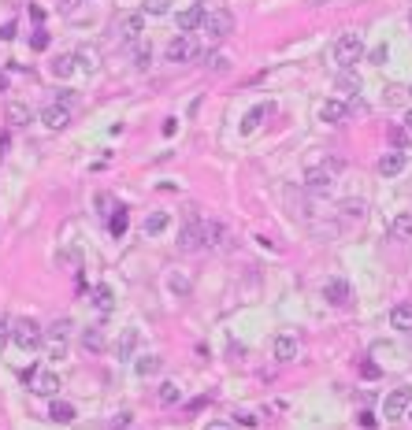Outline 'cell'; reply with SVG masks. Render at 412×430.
<instances>
[{
  "label": "cell",
  "instance_id": "16",
  "mask_svg": "<svg viewBox=\"0 0 412 430\" xmlns=\"http://www.w3.org/2000/svg\"><path fill=\"white\" fill-rule=\"evenodd\" d=\"M297 353H301V345H297L294 334H279V337H275V360H279V363L297 360Z\"/></svg>",
  "mask_w": 412,
  "mask_h": 430
},
{
  "label": "cell",
  "instance_id": "25",
  "mask_svg": "<svg viewBox=\"0 0 412 430\" xmlns=\"http://www.w3.org/2000/svg\"><path fill=\"white\" fill-rule=\"evenodd\" d=\"M168 289H171V294H175V297H190V289H194V282H190V278H186V274H182V271H171V274H168Z\"/></svg>",
  "mask_w": 412,
  "mask_h": 430
},
{
  "label": "cell",
  "instance_id": "39",
  "mask_svg": "<svg viewBox=\"0 0 412 430\" xmlns=\"http://www.w3.org/2000/svg\"><path fill=\"white\" fill-rule=\"evenodd\" d=\"M234 423H242V427H256L260 419H256L253 411H234Z\"/></svg>",
  "mask_w": 412,
  "mask_h": 430
},
{
  "label": "cell",
  "instance_id": "56",
  "mask_svg": "<svg viewBox=\"0 0 412 430\" xmlns=\"http://www.w3.org/2000/svg\"><path fill=\"white\" fill-rule=\"evenodd\" d=\"M409 93H412V89H409Z\"/></svg>",
  "mask_w": 412,
  "mask_h": 430
},
{
  "label": "cell",
  "instance_id": "13",
  "mask_svg": "<svg viewBox=\"0 0 412 430\" xmlns=\"http://www.w3.org/2000/svg\"><path fill=\"white\" fill-rule=\"evenodd\" d=\"M41 123L49 126V130H67V123H71V108L67 104H49V108H41Z\"/></svg>",
  "mask_w": 412,
  "mask_h": 430
},
{
  "label": "cell",
  "instance_id": "12",
  "mask_svg": "<svg viewBox=\"0 0 412 430\" xmlns=\"http://www.w3.org/2000/svg\"><path fill=\"white\" fill-rule=\"evenodd\" d=\"M271 115H275V104H271V100H264V104L249 108V112H245V119H242V134H256Z\"/></svg>",
  "mask_w": 412,
  "mask_h": 430
},
{
  "label": "cell",
  "instance_id": "1",
  "mask_svg": "<svg viewBox=\"0 0 412 430\" xmlns=\"http://www.w3.org/2000/svg\"><path fill=\"white\" fill-rule=\"evenodd\" d=\"M23 379H26V386H30V393H38V397H56L63 390L60 374L52 368H30V371H23Z\"/></svg>",
  "mask_w": 412,
  "mask_h": 430
},
{
  "label": "cell",
  "instance_id": "40",
  "mask_svg": "<svg viewBox=\"0 0 412 430\" xmlns=\"http://www.w3.org/2000/svg\"><path fill=\"white\" fill-rule=\"evenodd\" d=\"M15 34H19V26H15V23H0V41H12Z\"/></svg>",
  "mask_w": 412,
  "mask_h": 430
},
{
  "label": "cell",
  "instance_id": "7",
  "mask_svg": "<svg viewBox=\"0 0 412 430\" xmlns=\"http://www.w3.org/2000/svg\"><path fill=\"white\" fill-rule=\"evenodd\" d=\"M179 249H182V252L205 249V223H201V219H190V223L179 230Z\"/></svg>",
  "mask_w": 412,
  "mask_h": 430
},
{
  "label": "cell",
  "instance_id": "37",
  "mask_svg": "<svg viewBox=\"0 0 412 430\" xmlns=\"http://www.w3.org/2000/svg\"><path fill=\"white\" fill-rule=\"evenodd\" d=\"M30 45H34V52H45V49H49V34H45V30H34Z\"/></svg>",
  "mask_w": 412,
  "mask_h": 430
},
{
  "label": "cell",
  "instance_id": "9",
  "mask_svg": "<svg viewBox=\"0 0 412 430\" xmlns=\"http://www.w3.org/2000/svg\"><path fill=\"white\" fill-rule=\"evenodd\" d=\"M323 300H327V304H334V308H345L353 300L350 282H345V278H327L323 282Z\"/></svg>",
  "mask_w": 412,
  "mask_h": 430
},
{
  "label": "cell",
  "instance_id": "50",
  "mask_svg": "<svg viewBox=\"0 0 412 430\" xmlns=\"http://www.w3.org/2000/svg\"><path fill=\"white\" fill-rule=\"evenodd\" d=\"M60 8L63 12H75V0H60Z\"/></svg>",
  "mask_w": 412,
  "mask_h": 430
},
{
  "label": "cell",
  "instance_id": "2",
  "mask_svg": "<svg viewBox=\"0 0 412 430\" xmlns=\"http://www.w3.org/2000/svg\"><path fill=\"white\" fill-rule=\"evenodd\" d=\"M364 60V38L360 34H342V38L334 41V63L342 71H350L353 63Z\"/></svg>",
  "mask_w": 412,
  "mask_h": 430
},
{
  "label": "cell",
  "instance_id": "28",
  "mask_svg": "<svg viewBox=\"0 0 412 430\" xmlns=\"http://www.w3.org/2000/svg\"><path fill=\"white\" fill-rule=\"evenodd\" d=\"M75 71H78L75 56H56V60H52V75H56V78H71Z\"/></svg>",
  "mask_w": 412,
  "mask_h": 430
},
{
  "label": "cell",
  "instance_id": "14",
  "mask_svg": "<svg viewBox=\"0 0 412 430\" xmlns=\"http://www.w3.org/2000/svg\"><path fill=\"white\" fill-rule=\"evenodd\" d=\"M137 345H141V334H137V326H126V331L119 334V342H115V360H134Z\"/></svg>",
  "mask_w": 412,
  "mask_h": 430
},
{
  "label": "cell",
  "instance_id": "6",
  "mask_svg": "<svg viewBox=\"0 0 412 430\" xmlns=\"http://www.w3.org/2000/svg\"><path fill=\"white\" fill-rule=\"evenodd\" d=\"M412 408V390L409 386H398L387 393V401H382V416L387 419H405Z\"/></svg>",
  "mask_w": 412,
  "mask_h": 430
},
{
  "label": "cell",
  "instance_id": "29",
  "mask_svg": "<svg viewBox=\"0 0 412 430\" xmlns=\"http://www.w3.org/2000/svg\"><path fill=\"white\" fill-rule=\"evenodd\" d=\"M157 401L160 405H179L182 401V390H179V382H163L160 393H157Z\"/></svg>",
  "mask_w": 412,
  "mask_h": 430
},
{
  "label": "cell",
  "instance_id": "3",
  "mask_svg": "<svg viewBox=\"0 0 412 430\" xmlns=\"http://www.w3.org/2000/svg\"><path fill=\"white\" fill-rule=\"evenodd\" d=\"M12 342L19 345L23 353H34V349H41L45 331L38 326V319H15L12 323Z\"/></svg>",
  "mask_w": 412,
  "mask_h": 430
},
{
  "label": "cell",
  "instance_id": "8",
  "mask_svg": "<svg viewBox=\"0 0 412 430\" xmlns=\"http://www.w3.org/2000/svg\"><path fill=\"white\" fill-rule=\"evenodd\" d=\"M201 52V45L190 38V34H179V38H171L168 45V63H186V60H194Z\"/></svg>",
  "mask_w": 412,
  "mask_h": 430
},
{
  "label": "cell",
  "instance_id": "18",
  "mask_svg": "<svg viewBox=\"0 0 412 430\" xmlns=\"http://www.w3.org/2000/svg\"><path fill=\"white\" fill-rule=\"evenodd\" d=\"M126 226H130V212H126V208H115V212L108 215V234L119 241V237L126 234Z\"/></svg>",
  "mask_w": 412,
  "mask_h": 430
},
{
  "label": "cell",
  "instance_id": "51",
  "mask_svg": "<svg viewBox=\"0 0 412 430\" xmlns=\"http://www.w3.org/2000/svg\"><path fill=\"white\" fill-rule=\"evenodd\" d=\"M4 149H8V134H0V156H4Z\"/></svg>",
  "mask_w": 412,
  "mask_h": 430
},
{
  "label": "cell",
  "instance_id": "38",
  "mask_svg": "<svg viewBox=\"0 0 412 430\" xmlns=\"http://www.w3.org/2000/svg\"><path fill=\"white\" fill-rule=\"evenodd\" d=\"M360 374H364V379H379L382 368H379V363H371V360H364V363H360Z\"/></svg>",
  "mask_w": 412,
  "mask_h": 430
},
{
  "label": "cell",
  "instance_id": "31",
  "mask_svg": "<svg viewBox=\"0 0 412 430\" xmlns=\"http://www.w3.org/2000/svg\"><path fill=\"white\" fill-rule=\"evenodd\" d=\"M93 304L100 312H112V286H97L93 289Z\"/></svg>",
  "mask_w": 412,
  "mask_h": 430
},
{
  "label": "cell",
  "instance_id": "4",
  "mask_svg": "<svg viewBox=\"0 0 412 430\" xmlns=\"http://www.w3.org/2000/svg\"><path fill=\"white\" fill-rule=\"evenodd\" d=\"M201 34H205L208 41H223L227 34H234V15L227 12V8L208 12V15H205V26H201Z\"/></svg>",
  "mask_w": 412,
  "mask_h": 430
},
{
  "label": "cell",
  "instance_id": "46",
  "mask_svg": "<svg viewBox=\"0 0 412 430\" xmlns=\"http://www.w3.org/2000/svg\"><path fill=\"white\" fill-rule=\"evenodd\" d=\"M60 104H75V89H60Z\"/></svg>",
  "mask_w": 412,
  "mask_h": 430
},
{
  "label": "cell",
  "instance_id": "32",
  "mask_svg": "<svg viewBox=\"0 0 412 430\" xmlns=\"http://www.w3.org/2000/svg\"><path fill=\"white\" fill-rule=\"evenodd\" d=\"M75 63H78L82 71H97V52L93 49H78L75 52Z\"/></svg>",
  "mask_w": 412,
  "mask_h": 430
},
{
  "label": "cell",
  "instance_id": "30",
  "mask_svg": "<svg viewBox=\"0 0 412 430\" xmlns=\"http://www.w3.org/2000/svg\"><path fill=\"white\" fill-rule=\"evenodd\" d=\"M152 63V49H149V41H134V67H149Z\"/></svg>",
  "mask_w": 412,
  "mask_h": 430
},
{
  "label": "cell",
  "instance_id": "53",
  "mask_svg": "<svg viewBox=\"0 0 412 430\" xmlns=\"http://www.w3.org/2000/svg\"><path fill=\"white\" fill-rule=\"evenodd\" d=\"M405 130H409V134H412V112H409V115H405Z\"/></svg>",
  "mask_w": 412,
  "mask_h": 430
},
{
  "label": "cell",
  "instance_id": "41",
  "mask_svg": "<svg viewBox=\"0 0 412 430\" xmlns=\"http://www.w3.org/2000/svg\"><path fill=\"white\" fill-rule=\"evenodd\" d=\"M356 423H360L364 430H375V423H379V419H375L371 411H360V416H356Z\"/></svg>",
  "mask_w": 412,
  "mask_h": 430
},
{
  "label": "cell",
  "instance_id": "42",
  "mask_svg": "<svg viewBox=\"0 0 412 430\" xmlns=\"http://www.w3.org/2000/svg\"><path fill=\"white\" fill-rule=\"evenodd\" d=\"M12 342V326L4 323V319H0V353H4V345Z\"/></svg>",
  "mask_w": 412,
  "mask_h": 430
},
{
  "label": "cell",
  "instance_id": "26",
  "mask_svg": "<svg viewBox=\"0 0 412 430\" xmlns=\"http://www.w3.org/2000/svg\"><path fill=\"white\" fill-rule=\"evenodd\" d=\"M49 419H56V423H71V419H75V405H67V401H56V397H52Z\"/></svg>",
  "mask_w": 412,
  "mask_h": 430
},
{
  "label": "cell",
  "instance_id": "35",
  "mask_svg": "<svg viewBox=\"0 0 412 430\" xmlns=\"http://www.w3.org/2000/svg\"><path fill=\"white\" fill-rule=\"evenodd\" d=\"M171 0H145V15H168Z\"/></svg>",
  "mask_w": 412,
  "mask_h": 430
},
{
  "label": "cell",
  "instance_id": "34",
  "mask_svg": "<svg viewBox=\"0 0 412 430\" xmlns=\"http://www.w3.org/2000/svg\"><path fill=\"white\" fill-rule=\"evenodd\" d=\"M93 204H97L100 215H112V212H115V200H112V193H104V189H100V193L93 197Z\"/></svg>",
  "mask_w": 412,
  "mask_h": 430
},
{
  "label": "cell",
  "instance_id": "11",
  "mask_svg": "<svg viewBox=\"0 0 412 430\" xmlns=\"http://www.w3.org/2000/svg\"><path fill=\"white\" fill-rule=\"evenodd\" d=\"M141 30H145V12H130V15H123L119 19V26H115V34L123 41H141Z\"/></svg>",
  "mask_w": 412,
  "mask_h": 430
},
{
  "label": "cell",
  "instance_id": "22",
  "mask_svg": "<svg viewBox=\"0 0 412 430\" xmlns=\"http://www.w3.org/2000/svg\"><path fill=\"white\" fill-rule=\"evenodd\" d=\"M8 123H12V126H26V123H34V112L26 104H19V100H12V104H8Z\"/></svg>",
  "mask_w": 412,
  "mask_h": 430
},
{
  "label": "cell",
  "instance_id": "48",
  "mask_svg": "<svg viewBox=\"0 0 412 430\" xmlns=\"http://www.w3.org/2000/svg\"><path fill=\"white\" fill-rule=\"evenodd\" d=\"M205 430H234V423H227V419H216V423H208Z\"/></svg>",
  "mask_w": 412,
  "mask_h": 430
},
{
  "label": "cell",
  "instance_id": "17",
  "mask_svg": "<svg viewBox=\"0 0 412 430\" xmlns=\"http://www.w3.org/2000/svg\"><path fill=\"white\" fill-rule=\"evenodd\" d=\"M405 163H409L405 152H382V160H379V175H382V178H398L401 171H405Z\"/></svg>",
  "mask_w": 412,
  "mask_h": 430
},
{
  "label": "cell",
  "instance_id": "45",
  "mask_svg": "<svg viewBox=\"0 0 412 430\" xmlns=\"http://www.w3.org/2000/svg\"><path fill=\"white\" fill-rule=\"evenodd\" d=\"M208 405H212V397H208V393H205V397L190 401V411H201V408H208Z\"/></svg>",
  "mask_w": 412,
  "mask_h": 430
},
{
  "label": "cell",
  "instance_id": "23",
  "mask_svg": "<svg viewBox=\"0 0 412 430\" xmlns=\"http://www.w3.org/2000/svg\"><path fill=\"white\" fill-rule=\"evenodd\" d=\"M390 230H393V237H401V241H412V212H401V215H393Z\"/></svg>",
  "mask_w": 412,
  "mask_h": 430
},
{
  "label": "cell",
  "instance_id": "44",
  "mask_svg": "<svg viewBox=\"0 0 412 430\" xmlns=\"http://www.w3.org/2000/svg\"><path fill=\"white\" fill-rule=\"evenodd\" d=\"M405 134H409L405 126H393V130H390V141H393V145H405Z\"/></svg>",
  "mask_w": 412,
  "mask_h": 430
},
{
  "label": "cell",
  "instance_id": "19",
  "mask_svg": "<svg viewBox=\"0 0 412 430\" xmlns=\"http://www.w3.org/2000/svg\"><path fill=\"white\" fill-rule=\"evenodd\" d=\"M390 323H393V331H412V304L409 300L390 308Z\"/></svg>",
  "mask_w": 412,
  "mask_h": 430
},
{
  "label": "cell",
  "instance_id": "47",
  "mask_svg": "<svg viewBox=\"0 0 412 430\" xmlns=\"http://www.w3.org/2000/svg\"><path fill=\"white\" fill-rule=\"evenodd\" d=\"M371 63H387V45H379V49L371 52Z\"/></svg>",
  "mask_w": 412,
  "mask_h": 430
},
{
  "label": "cell",
  "instance_id": "36",
  "mask_svg": "<svg viewBox=\"0 0 412 430\" xmlns=\"http://www.w3.org/2000/svg\"><path fill=\"white\" fill-rule=\"evenodd\" d=\"M67 356V337H52V345H49V360H63Z\"/></svg>",
  "mask_w": 412,
  "mask_h": 430
},
{
  "label": "cell",
  "instance_id": "21",
  "mask_svg": "<svg viewBox=\"0 0 412 430\" xmlns=\"http://www.w3.org/2000/svg\"><path fill=\"white\" fill-rule=\"evenodd\" d=\"M223 237H227V226L216 223V219H205V245H208V249H219Z\"/></svg>",
  "mask_w": 412,
  "mask_h": 430
},
{
  "label": "cell",
  "instance_id": "24",
  "mask_svg": "<svg viewBox=\"0 0 412 430\" xmlns=\"http://www.w3.org/2000/svg\"><path fill=\"white\" fill-rule=\"evenodd\" d=\"M104 334L97 331V326H86V331H82V349H89V353H104Z\"/></svg>",
  "mask_w": 412,
  "mask_h": 430
},
{
  "label": "cell",
  "instance_id": "54",
  "mask_svg": "<svg viewBox=\"0 0 412 430\" xmlns=\"http://www.w3.org/2000/svg\"><path fill=\"white\" fill-rule=\"evenodd\" d=\"M409 419H412V408H409Z\"/></svg>",
  "mask_w": 412,
  "mask_h": 430
},
{
  "label": "cell",
  "instance_id": "27",
  "mask_svg": "<svg viewBox=\"0 0 412 430\" xmlns=\"http://www.w3.org/2000/svg\"><path fill=\"white\" fill-rule=\"evenodd\" d=\"M168 223H171V215H168V212H152L149 219H145V234H149V237H157V234L168 230Z\"/></svg>",
  "mask_w": 412,
  "mask_h": 430
},
{
  "label": "cell",
  "instance_id": "15",
  "mask_svg": "<svg viewBox=\"0 0 412 430\" xmlns=\"http://www.w3.org/2000/svg\"><path fill=\"white\" fill-rule=\"evenodd\" d=\"M319 119H323V123H345V119H350V104H345V100H338V97H331V100H323V104H319Z\"/></svg>",
  "mask_w": 412,
  "mask_h": 430
},
{
  "label": "cell",
  "instance_id": "5",
  "mask_svg": "<svg viewBox=\"0 0 412 430\" xmlns=\"http://www.w3.org/2000/svg\"><path fill=\"white\" fill-rule=\"evenodd\" d=\"M334 171H342V160H327V167H308L305 171V186L312 189V193H331Z\"/></svg>",
  "mask_w": 412,
  "mask_h": 430
},
{
  "label": "cell",
  "instance_id": "52",
  "mask_svg": "<svg viewBox=\"0 0 412 430\" xmlns=\"http://www.w3.org/2000/svg\"><path fill=\"white\" fill-rule=\"evenodd\" d=\"M0 93H8V78L4 75H0Z\"/></svg>",
  "mask_w": 412,
  "mask_h": 430
},
{
  "label": "cell",
  "instance_id": "55",
  "mask_svg": "<svg viewBox=\"0 0 412 430\" xmlns=\"http://www.w3.org/2000/svg\"><path fill=\"white\" fill-rule=\"evenodd\" d=\"M115 430H126V427H115Z\"/></svg>",
  "mask_w": 412,
  "mask_h": 430
},
{
  "label": "cell",
  "instance_id": "49",
  "mask_svg": "<svg viewBox=\"0 0 412 430\" xmlns=\"http://www.w3.org/2000/svg\"><path fill=\"white\" fill-rule=\"evenodd\" d=\"M179 130V119H168V123H163V137H171Z\"/></svg>",
  "mask_w": 412,
  "mask_h": 430
},
{
  "label": "cell",
  "instance_id": "33",
  "mask_svg": "<svg viewBox=\"0 0 412 430\" xmlns=\"http://www.w3.org/2000/svg\"><path fill=\"white\" fill-rule=\"evenodd\" d=\"M71 331H75V323H71V319H67V315L52 319V326H49V334H52V337H67Z\"/></svg>",
  "mask_w": 412,
  "mask_h": 430
},
{
  "label": "cell",
  "instance_id": "10",
  "mask_svg": "<svg viewBox=\"0 0 412 430\" xmlns=\"http://www.w3.org/2000/svg\"><path fill=\"white\" fill-rule=\"evenodd\" d=\"M205 4H190V8H182V12L175 15V26L182 34H194V30H201V26H205Z\"/></svg>",
  "mask_w": 412,
  "mask_h": 430
},
{
  "label": "cell",
  "instance_id": "43",
  "mask_svg": "<svg viewBox=\"0 0 412 430\" xmlns=\"http://www.w3.org/2000/svg\"><path fill=\"white\" fill-rule=\"evenodd\" d=\"M208 67H212V71H227V56H219V52H216V56H208Z\"/></svg>",
  "mask_w": 412,
  "mask_h": 430
},
{
  "label": "cell",
  "instance_id": "20",
  "mask_svg": "<svg viewBox=\"0 0 412 430\" xmlns=\"http://www.w3.org/2000/svg\"><path fill=\"white\" fill-rule=\"evenodd\" d=\"M163 360L160 356H141V360H134V374L137 379H152V374H160Z\"/></svg>",
  "mask_w": 412,
  "mask_h": 430
}]
</instances>
